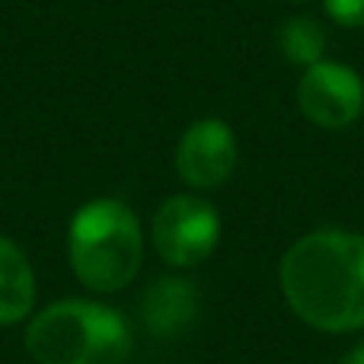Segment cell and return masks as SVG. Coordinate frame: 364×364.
Segmentation results:
<instances>
[{"label":"cell","mask_w":364,"mask_h":364,"mask_svg":"<svg viewBox=\"0 0 364 364\" xmlns=\"http://www.w3.org/2000/svg\"><path fill=\"white\" fill-rule=\"evenodd\" d=\"M278 284L310 329H364V233L326 227L301 237L278 265Z\"/></svg>","instance_id":"cell-1"},{"label":"cell","mask_w":364,"mask_h":364,"mask_svg":"<svg viewBox=\"0 0 364 364\" xmlns=\"http://www.w3.org/2000/svg\"><path fill=\"white\" fill-rule=\"evenodd\" d=\"M144 230L119 198H90L68 224V262L74 278L93 294H115L141 272Z\"/></svg>","instance_id":"cell-2"},{"label":"cell","mask_w":364,"mask_h":364,"mask_svg":"<svg viewBox=\"0 0 364 364\" xmlns=\"http://www.w3.org/2000/svg\"><path fill=\"white\" fill-rule=\"evenodd\" d=\"M23 346L38 364H122L132 333L115 307L64 297L29 316Z\"/></svg>","instance_id":"cell-3"},{"label":"cell","mask_w":364,"mask_h":364,"mask_svg":"<svg viewBox=\"0 0 364 364\" xmlns=\"http://www.w3.org/2000/svg\"><path fill=\"white\" fill-rule=\"evenodd\" d=\"M220 240V218L208 198L195 192L170 195L151 220V246L170 269H195Z\"/></svg>","instance_id":"cell-4"},{"label":"cell","mask_w":364,"mask_h":364,"mask_svg":"<svg viewBox=\"0 0 364 364\" xmlns=\"http://www.w3.org/2000/svg\"><path fill=\"white\" fill-rule=\"evenodd\" d=\"M297 109L316 128L339 132L361 119L364 80L355 68L342 61H316L304 68L297 80Z\"/></svg>","instance_id":"cell-5"},{"label":"cell","mask_w":364,"mask_h":364,"mask_svg":"<svg viewBox=\"0 0 364 364\" xmlns=\"http://www.w3.org/2000/svg\"><path fill=\"white\" fill-rule=\"evenodd\" d=\"M237 134L224 119H198L182 132L173 164L179 179L195 192L224 186L237 170Z\"/></svg>","instance_id":"cell-6"},{"label":"cell","mask_w":364,"mask_h":364,"mask_svg":"<svg viewBox=\"0 0 364 364\" xmlns=\"http://www.w3.org/2000/svg\"><path fill=\"white\" fill-rule=\"evenodd\" d=\"M141 320L160 339H173V336L186 333L192 326L195 314H198V291L188 278L166 275L157 278L151 288L141 294Z\"/></svg>","instance_id":"cell-7"},{"label":"cell","mask_w":364,"mask_h":364,"mask_svg":"<svg viewBox=\"0 0 364 364\" xmlns=\"http://www.w3.org/2000/svg\"><path fill=\"white\" fill-rule=\"evenodd\" d=\"M36 272L13 240L0 237V326H16L36 314Z\"/></svg>","instance_id":"cell-8"},{"label":"cell","mask_w":364,"mask_h":364,"mask_svg":"<svg viewBox=\"0 0 364 364\" xmlns=\"http://www.w3.org/2000/svg\"><path fill=\"white\" fill-rule=\"evenodd\" d=\"M278 48L291 64L310 68L326 55V29L314 16H291L278 26Z\"/></svg>","instance_id":"cell-9"},{"label":"cell","mask_w":364,"mask_h":364,"mask_svg":"<svg viewBox=\"0 0 364 364\" xmlns=\"http://www.w3.org/2000/svg\"><path fill=\"white\" fill-rule=\"evenodd\" d=\"M323 10L342 29H364V0H323Z\"/></svg>","instance_id":"cell-10"},{"label":"cell","mask_w":364,"mask_h":364,"mask_svg":"<svg viewBox=\"0 0 364 364\" xmlns=\"http://www.w3.org/2000/svg\"><path fill=\"white\" fill-rule=\"evenodd\" d=\"M342 364H364V342H361V346H355L352 352L346 355V361H342Z\"/></svg>","instance_id":"cell-11"},{"label":"cell","mask_w":364,"mask_h":364,"mask_svg":"<svg viewBox=\"0 0 364 364\" xmlns=\"http://www.w3.org/2000/svg\"><path fill=\"white\" fill-rule=\"evenodd\" d=\"M288 4H307V0H288Z\"/></svg>","instance_id":"cell-12"},{"label":"cell","mask_w":364,"mask_h":364,"mask_svg":"<svg viewBox=\"0 0 364 364\" xmlns=\"http://www.w3.org/2000/svg\"><path fill=\"white\" fill-rule=\"evenodd\" d=\"M0 364H4V361H0Z\"/></svg>","instance_id":"cell-13"}]
</instances>
